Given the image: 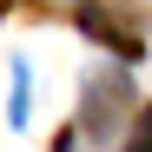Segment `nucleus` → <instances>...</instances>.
Wrapping results in <instances>:
<instances>
[{
    "label": "nucleus",
    "mask_w": 152,
    "mask_h": 152,
    "mask_svg": "<svg viewBox=\"0 0 152 152\" xmlns=\"http://www.w3.org/2000/svg\"><path fill=\"white\" fill-rule=\"evenodd\" d=\"M80 27H86V33H99L106 46H119V53H139V33H126V27H113V20L99 13V7H86V13H80Z\"/></svg>",
    "instance_id": "1"
},
{
    "label": "nucleus",
    "mask_w": 152,
    "mask_h": 152,
    "mask_svg": "<svg viewBox=\"0 0 152 152\" xmlns=\"http://www.w3.org/2000/svg\"><path fill=\"white\" fill-rule=\"evenodd\" d=\"M126 152H152V106L139 113V126H132V139H126Z\"/></svg>",
    "instance_id": "2"
}]
</instances>
